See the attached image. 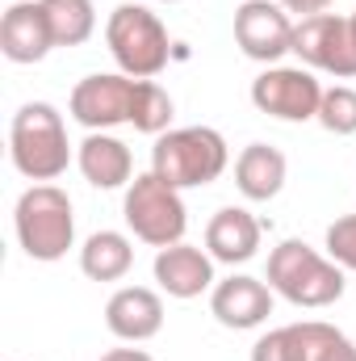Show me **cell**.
I'll return each mask as SVG.
<instances>
[{
    "instance_id": "obj_1",
    "label": "cell",
    "mask_w": 356,
    "mask_h": 361,
    "mask_svg": "<svg viewBox=\"0 0 356 361\" xmlns=\"http://www.w3.org/2000/svg\"><path fill=\"white\" fill-rule=\"evenodd\" d=\"M8 156H13L17 173L30 180L63 177L68 164H72V143H68L63 114L46 101L21 105L13 114V126H8Z\"/></svg>"
},
{
    "instance_id": "obj_2",
    "label": "cell",
    "mask_w": 356,
    "mask_h": 361,
    "mask_svg": "<svg viewBox=\"0 0 356 361\" xmlns=\"http://www.w3.org/2000/svg\"><path fill=\"white\" fill-rule=\"evenodd\" d=\"M13 227H17V240H21L30 261H42V265L63 261L72 240H76L72 197L59 185H34L17 197Z\"/></svg>"
},
{
    "instance_id": "obj_3",
    "label": "cell",
    "mask_w": 356,
    "mask_h": 361,
    "mask_svg": "<svg viewBox=\"0 0 356 361\" xmlns=\"http://www.w3.org/2000/svg\"><path fill=\"white\" fill-rule=\"evenodd\" d=\"M268 286L289 298L293 307H331L344 298V269L327 257H319L310 244L302 240H285L272 248L268 257Z\"/></svg>"
},
{
    "instance_id": "obj_4",
    "label": "cell",
    "mask_w": 356,
    "mask_h": 361,
    "mask_svg": "<svg viewBox=\"0 0 356 361\" xmlns=\"http://www.w3.org/2000/svg\"><path fill=\"white\" fill-rule=\"evenodd\" d=\"M231 152L227 139L214 126H184V130H168L155 139L151 147V173L168 180L172 189H197L222 177Z\"/></svg>"
},
{
    "instance_id": "obj_5",
    "label": "cell",
    "mask_w": 356,
    "mask_h": 361,
    "mask_svg": "<svg viewBox=\"0 0 356 361\" xmlns=\"http://www.w3.org/2000/svg\"><path fill=\"white\" fill-rule=\"evenodd\" d=\"M105 42H109V55L117 59L122 76L151 80L168 68V51H172L168 30L143 4H117L105 21Z\"/></svg>"
},
{
    "instance_id": "obj_6",
    "label": "cell",
    "mask_w": 356,
    "mask_h": 361,
    "mask_svg": "<svg viewBox=\"0 0 356 361\" xmlns=\"http://www.w3.org/2000/svg\"><path fill=\"white\" fill-rule=\"evenodd\" d=\"M122 214H126V227L143 244H151V248H172V244H180L184 240V227H189L180 189H172L168 180H160L155 173H143V177L130 180L126 202H122Z\"/></svg>"
},
{
    "instance_id": "obj_7",
    "label": "cell",
    "mask_w": 356,
    "mask_h": 361,
    "mask_svg": "<svg viewBox=\"0 0 356 361\" xmlns=\"http://www.w3.org/2000/svg\"><path fill=\"white\" fill-rule=\"evenodd\" d=\"M293 55L306 68H319V72H331L340 80H352L356 76V47H352L348 17L319 13V17L298 21L293 25Z\"/></svg>"
},
{
    "instance_id": "obj_8",
    "label": "cell",
    "mask_w": 356,
    "mask_h": 361,
    "mask_svg": "<svg viewBox=\"0 0 356 361\" xmlns=\"http://www.w3.org/2000/svg\"><path fill=\"white\" fill-rule=\"evenodd\" d=\"M319 101H323V85L306 68H268L252 80V105L281 122L319 118Z\"/></svg>"
},
{
    "instance_id": "obj_9",
    "label": "cell",
    "mask_w": 356,
    "mask_h": 361,
    "mask_svg": "<svg viewBox=\"0 0 356 361\" xmlns=\"http://www.w3.org/2000/svg\"><path fill=\"white\" fill-rule=\"evenodd\" d=\"M235 42L248 59L276 63L281 55L293 51V21L272 0H243L235 8Z\"/></svg>"
},
{
    "instance_id": "obj_10",
    "label": "cell",
    "mask_w": 356,
    "mask_h": 361,
    "mask_svg": "<svg viewBox=\"0 0 356 361\" xmlns=\"http://www.w3.org/2000/svg\"><path fill=\"white\" fill-rule=\"evenodd\" d=\"M134 89L139 80L134 76H84L76 89H72V118L89 130H109V126H122L130 122V109H134Z\"/></svg>"
},
{
    "instance_id": "obj_11",
    "label": "cell",
    "mask_w": 356,
    "mask_h": 361,
    "mask_svg": "<svg viewBox=\"0 0 356 361\" xmlns=\"http://www.w3.org/2000/svg\"><path fill=\"white\" fill-rule=\"evenodd\" d=\"M51 47H55V34H51L42 0H17V4L4 8L0 51H4L8 63H38V59H46Z\"/></svg>"
},
{
    "instance_id": "obj_12",
    "label": "cell",
    "mask_w": 356,
    "mask_h": 361,
    "mask_svg": "<svg viewBox=\"0 0 356 361\" xmlns=\"http://www.w3.org/2000/svg\"><path fill=\"white\" fill-rule=\"evenodd\" d=\"M210 311L222 328H235V332H248V328H260L268 315H272V286L256 281V277H227L214 286L210 294Z\"/></svg>"
},
{
    "instance_id": "obj_13",
    "label": "cell",
    "mask_w": 356,
    "mask_h": 361,
    "mask_svg": "<svg viewBox=\"0 0 356 361\" xmlns=\"http://www.w3.org/2000/svg\"><path fill=\"white\" fill-rule=\"evenodd\" d=\"M105 324L117 341H151L164 328V298L147 286H122L109 302H105Z\"/></svg>"
},
{
    "instance_id": "obj_14",
    "label": "cell",
    "mask_w": 356,
    "mask_h": 361,
    "mask_svg": "<svg viewBox=\"0 0 356 361\" xmlns=\"http://www.w3.org/2000/svg\"><path fill=\"white\" fill-rule=\"evenodd\" d=\"M155 281L168 298H197L201 290L214 286V257H205L201 248H193L184 240L172 244V248H160Z\"/></svg>"
},
{
    "instance_id": "obj_15",
    "label": "cell",
    "mask_w": 356,
    "mask_h": 361,
    "mask_svg": "<svg viewBox=\"0 0 356 361\" xmlns=\"http://www.w3.org/2000/svg\"><path fill=\"white\" fill-rule=\"evenodd\" d=\"M205 248H210V257L222 261V265H243V261H252L256 248H260V223H256L248 210L227 206V210H218V214L210 219V227H205Z\"/></svg>"
},
{
    "instance_id": "obj_16",
    "label": "cell",
    "mask_w": 356,
    "mask_h": 361,
    "mask_svg": "<svg viewBox=\"0 0 356 361\" xmlns=\"http://www.w3.org/2000/svg\"><path fill=\"white\" fill-rule=\"evenodd\" d=\"M76 160H80V173H84V180H89V185H96V189H117V185H126V180H130V173H134L130 147H126L122 139L105 135V130H89V139L80 143Z\"/></svg>"
},
{
    "instance_id": "obj_17",
    "label": "cell",
    "mask_w": 356,
    "mask_h": 361,
    "mask_svg": "<svg viewBox=\"0 0 356 361\" xmlns=\"http://www.w3.org/2000/svg\"><path fill=\"white\" fill-rule=\"evenodd\" d=\"M285 173H289L285 156H281L276 147H268V143H248V147L239 152V160H235V185H239V193H243L248 202H268V197H276L281 185H285Z\"/></svg>"
},
{
    "instance_id": "obj_18",
    "label": "cell",
    "mask_w": 356,
    "mask_h": 361,
    "mask_svg": "<svg viewBox=\"0 0 356 361\" xmlns=\"http://www.w3.org/2000/svg\"><path fill=\"white\" fill-rule=\"evenodd\" d=\"M134 265V248L122 231H96L80 248V269L92 281H122Z\"/></svg>"
},
{
    "instance_id": "obj_19",
    "label": "cell",
    "mask_w": 356,
    "mask_h": 361,
    "mask_svg": "<svg viewBox=\"0 0 356 361\" xmlns=\"http://www.w3.org/2000/svg\"><path fill=\"white\" fill-rule=\"evenodd\" d=\"M42 8H46V21H51L55 47H80L96 30L92 0H42Z\"/></svg>"
},
{
    "instance_id": "obj_20",
    "label": "cell",
    "mask_w": 356,
    "mask_h": 361,
    "mask_svg": "<svg viewBox=\"0 0 356 361\" xmlns=\"http://www.w3.org/2000/svg\"><path fill=\"white\" fill-rule=\"evenodd\" d=\"M168 122H172V97L160 89L155 80H139L134 109H130V126L160 139V135H168Z\"/></svg>"
},
{
    "instance_id": "obj_21",
    "label": "cell",
    "mask_w": 356,
    "mask_h": 361,
    "mask_svg": "<svg viewBox=\"0 0 356 361\" xmlns=\"http://www.w3.org/2000/svg\"><path fill=\"white\" fill-rule=\"evenodd\" d=\"M298 332L306 345V361H356V345L323 319H306V324H298Z\"/></svg>"
},
{
    "instance_id": "obj_22",
    "label": "cell",
    "mask_w": 356,
    "mask_h": 361,
    "mask_svg": "<svg viewBox=\"0 0 356 361\" xmlns=\"http://www.w3.org/2000/svg\"><path fill=\"white\" fill-rule=\"evenodd\" d=\"M319 122H323V130H331V135H356V89H348V85L323 89Z\"/></svg>"
},
{
    "instance_id": "obj_23",
    "label": "cell",
    "mask_w": 356,
    "mask_h": 361,
    "mask_svg": "<svg viewBox=\"0 0 356 361\" xmlns=\"http://www.w3.org/2000/svg\"><path fill=\"white\" fill-rule=\"evenodd\" d=\"M252 361H306V345H302L298 324L276 328V332L260 336V341L252 345Z\"/></svg>"
},
{
    "instance_id": "obj_24",
    "label": "cell",
    "mask_w": 356,
    "mask_h": 361,
    "mask_svg": "<svg viewBox=\"0 0 356 361\" xmlns=\"http://www.w3.org/2000/svg\"><path fill=\"white\" fill-rule=\"evenodd\" d=\"M327 252L340 269L356 273V214H344L327 227Z\"/></svg>"
},
{
    "instance_id": "obj_25",
    "label": "cell",
    "mask_w": 356,
    "mask_h": 361,
    "mask_svg": "<svg viewBox=\"0 0 356 361\" xmlns=\"http://www.w3.org/2000/svg\"><path fill=\"white\" fill-rule=\"evenodd\" d=\"M276 4H281L285 13H302V21H306V17L327 13V4H331V0H276Z\"/></svg>"
},
{
    "instance_id": "obj_26",
    "label": "cell",
    "mask_w": 356,
    "mask_h": 361,
    "mask_svg": "<svg viewBox=\"0 0 356 361\" xmlns=\"http://www.w3.org/2000/svg\"><path fill=\"white\" fill-rule=\"evenodd\" d=\"M101 361H151V353H143V349H109Z\"/></svg>"
},
{
    "instance_id": "obj_27",
    "label": "cell",
    "mask_w": 356,
    "mask_h": 361,
    "mask_svg": "<svg viewBox=\"0 0 356 361\" xmlns=\"http://www.w3.org/2000/svg\"><path fill=\"white\" fill-rule=\"evenodd\" d=\"M348 30H352V47H356V13L348 17Z\"/></svg>"
},
{
    "instance_id": "obj_28",
    "label": "cell",
    "mask_w": 356,
    "mask_h": 361,
    "mask_svg": "<svg viewBox=\"0 0 356 361\" xmlns=\"http://www.w3.org/2000/svg\"><path fill=\"white\" fill-rule=\"evenodd\" d=\"M164 4H180V0H164Z\"/></svg>"
}]
</instances>
